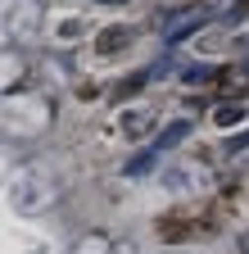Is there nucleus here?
Returning <instances> with one entry per match:
<instances>
[{"mask_svg": "<svg viewBox=\"0 0 249 254\" xmlns=\"http://www.w3.org/2000/svg\"><path fill=\"white\" fill-rule=\"evenodd\" d=\"M154 127V109H132L127 118H122V132H127V141H136V136H145Z\"/></svg>", "mask_w": 249, "mask_h": 254, "instance_id": "7ed1b4c3", "label": "nucleus"}, {"mask_svg": "<svg viewBox=\"0 0 249 254\" xmlns=\"http://www.w3.org/2000/svg\"><path fill=\"white\" fill-rule=\"evenodd\" d=\"M186 136H191V123H186V118H177V123H168L163 132H159V141H154V150L163 154V150H172V145H177V141H186Z\"/></svg>", "mask_w": 249, "mask_h": 254, "instance_id": "20e7f679", "label": "nucleus"}, {"mask_svg": "<svg viewBox=\"0 0 249 254\" xmlns=\"http://www.w3.org/2000/svg\"><path fill=\"white\" fill-rule=\"evenodd\" d=\"M213 118L222 123V127H231V123H240V118H245V109H240V105H222V109H217Z\"/></svg>", "mask_w": 249, "mask_h": 254, "instance_id": "0eeeda50", "label": "nucleus"}, {"mask_svg": "<svg viewBox=\"0 0 249 254\" xmlns=\"http://www.w3.org/2000/svg\"><path fill=\"white\" fill-rule=\"evenodd\" d=\"M109 5H113V0H109Z\"/></svg>", "mask_w": 249, "mask_h": 254, "instance_id": "6e6552de", "label": "nucleus"}, {"mask_svg": "<svg viewBox=\"0 0 249 254\" xmlns=\"http://www.w3.org/2000/svg\"><path fill=\"white\" fill-rule=\"evenodd\" d=\"M208 23V9H186V14H172L168 23H163V41H186L195 27H204Z\"/></svg>", "mask_w": 249, "mask_h": 254, "instance_id": "f03ea898", "label": "nucleus"}, {"mask_svg": "<svg viewBox=\"0 0 249 254\" xmlns=\"http://www.w3.org/2000/svg\"><path fill=\"white\" fill-rule=\"evenodd\" d=\"M154 154H159V150H145V154H136V159H132V164H127V173H132V177H141V173H149V164H154Z\"/></svg>", "mask_w": 249, "mask_h": 254, "instance_id": "423d86ee", "label": "nucleus"}, {"mask_svg": "<svg viewBox=\"0 0 249 254\" xmlns=\"http://www.w3.org/2000/svg\"><path fill=\"white\" fill-rule=\"evenodd\" d=\"M54 182H50V173L41 168V164H23L18 173H14V182H9V200H14V209H23V213H32V209H46L50 200H54Z\"/></svg>", "mask_w": 249, "mask_h": 254, "instance_id": "f257e3e1", "label": "nucleus"}, {"mask_svg": "<svg viewBox=\"0 0 249 254\" xmlns=\"http://www.w3.org/2000/svg\"><path fill=\"white\" fill-rule=\"evenodd\" d=\"M127 41H132V27H104V32H100V50H104V55L122 50Z\"/></svg>", "mask_w": 249, "mask_h": 254, "instance_id": "39448f33", "label": "nucleus"}]
</instances>
